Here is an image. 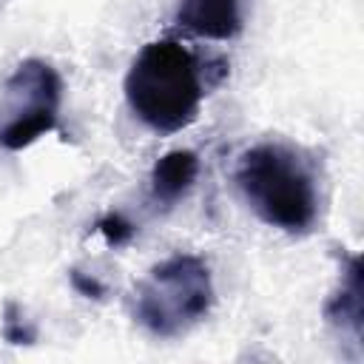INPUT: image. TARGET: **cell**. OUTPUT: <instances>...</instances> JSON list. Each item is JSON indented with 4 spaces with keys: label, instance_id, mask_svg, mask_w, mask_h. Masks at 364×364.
Returning <instances> with one entry per match:
<instances>
[{
    "label": "cell",
    "instance_id": "6da1fadb",
    "mask_svg": "<svg viewBox=\"0 0 364 364\" xmlns=\"http://www.w3.org/2000/svg\"><path fill=\"white\" fill-rule=\"evenodd\" d=\"M205 97L196 54L179 40L142 46L125 74V100L139 122L156 134L188 128Z\"/></svg>",
    "mask_w": 364,
    "mask_h": 364
},
{
    "label": "cell",
    "instance_id": "7a4b0ae2",
    "mask_svg": "<svg viewBox=\"0 0 364 364\" xmlns=\"http://www.w3.org/2000/svg\"><path fill=\"white\" fill-rule=\"evenodd\" d=\"M236 185L262 222L284 233H307L318 216L310 165L284 142H259L239 156Z\"/></svg>",
    "mask_w": 364,
    "mask_h": 364
},
{
    "label": "cell",
    "instance_id": "3957f363",
    "mask_svg": "<svg viewBox=\"0 0 364 364\" xmlns=\"http://www.w3.org/2000/svg\"><path fill=\"white\" fill-rule=\"evenodd\" d=\"M136 316L156 336H173L210 304V276L196 256H171L156 264L136 293Z\"/></svg>",
    "mask_w": 364,
    "mask_h": 364
},
{
    "label": "cell",
    "instance_id": "277c9868",
    "mask_svg": "<svg viewBox=\"0 0 364 364\" xmlns=\"http://www.w3.org/2000/svg\"><path fill=\"white\" fill-rule=\"evenodd\" d=\"M60 105V77L40 60H26L6 82V105L0 122V145L23 148L43 131L54 128Z\"/></svg>",
    "mask_w": 364,
    "mask_h": 364
},
{
    "label": "cell",
    "instance_id": "5b68a950",
    "mask_svg": "<svg viewBox=\"0 0 364 364\" xmlns=\"http://www.w3.org/2000/svg\"><path fill=\"white\" fill-rule=\"evenodd\" d=\"M242 0H179L176 23L199 37L230 40L242 31Z\"/></svg>",
    "mask_w": 364,
    "mask_h": 364
},
{
    "label": "cell",
    "instance_id": "8992f818",
    "mask_svg": "<svg viewBox=\"0 0 364 364\" xmlns=\"http://www.w3.org/2000/svg\"><path fill=\"white\" fill-rule=\"evenodd\" d=\"M196 176V156L188 151H173L162 156L154 168V196L162 202L179 199Z\"/></svg>",
    "mask_w": 364,
    "mask_h": 364
}]
</instances>
